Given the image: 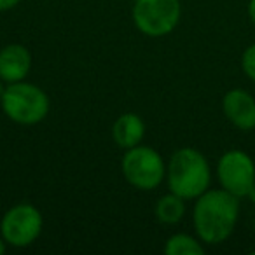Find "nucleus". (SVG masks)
<instances>
[{
  "instance_id": "nucleus-1",
  "label": "nucleus",
  "mask_w": 255,
  "mask_h": 255,
  "mask_svg": "<svg viewBox=\"0 0 255 255\" xmlns=\"http://www.w3.org/2000/svg\"><path fill=\"white\" fill-rule=\"evenodd\" d=\"M241 199L226 189H208L194 199L192 224L205 245H220L233 236L240 219Z\"/></svg>"
},
{
  "instance_id": "nucleus-2",
  "label": "nucleus",
  "mask_w": 255,
  "mask_h": 255,
  "mask_svg": "<svg viewBox=\"0 0 255 255\" xmlns=\"http://www.w3.org/2000/svg\"><path fill=\"white\" fill-rule=\"evenodd\" d=\"M166 182L170 191L185 201L199 198L212 184V168L206 156L192 147L175 150L166 164Z\"/></svg>"
},
{
  "instance_id": "nucleus-3",
  "label": "nucleus",
  "mask_w": 255,
  "mask_h": 255,
  "mask_svg": "<svg viewBox=\"0 0 255 255\" xmlns=\"http://www.w3.org/2000/svg\"><path fill=\"white\" fill-rule=\"evenodd\" d=\"M0 107L12 123L33 126V124L42 123L47 117L51 102L42 88L32 82L19 81L5 86Z\"/></svg>"
},
{
  "instance_id": "nucleus-4",
  "label": "nucleus",
  "mask_w": 255,
  "mask_h": 255,
  "mask_svg": "<svg viewBox=\"0 0 255 255\" xmlns=\"http://www.w3.org/2000/svg\"><path fill=\"white\" fill-rule=\"evenodd\" d=\"M123 177L138 191H154L166 178V163L156 149L149 145H136L124 150L121 161Z\"/></svg>"
},
{
  "instance_id": "nucleus-5",
  "label": "nucleus",
  "mask_w": 255,
  "mask_h": 255,
  "mask_svg": "<svg viewBox=\"0 0 255 255\" xmlns=\"http://www.w3.org/2000/svg\"><path fill=\"white\" fill-rule=\"evenodd\" d=\"M133 23L147 37H166L178 26L182 18L180 0H135Z\"/></svg>"
},
{
  "instance_id": "nucleus-6",
  "label": "nucleus",
  "mask_w": 255,
  "mask_h": 255,
  "mask_svg": "<svg viewBox=\"0 0 255 255\" xmlns=\"http://www.w3.org/2000/svg\"><path fill=\"white\" fill-rule=\"evenodd\" d=\"M44 227V217L32 203L11 206L0 220V234L7 247L25 248L39 240Z\"/></svg>"
},
{
  "instance_id": "nucleus-7",
  "label": "nucleus",
  "mask_w": 255,
  "mask_h": 255,
  "mask_svg": "<svg viewBox=\"0 0 255 255\" xmlns=\"http://www.w3.org/2000/svg\"><path fill=\"white\" fill-rule=\"evenodd\" d=\"M217 178L222 189L243 199L255 185V161L241 149L226 150L217 161Z\"/></svg>"
},
{
  "instance_id": "nucleus-8",
  "label": "nucleus",
  "mask_w": 255,
  "mask_h": 255,
  "mask_svg": "<svg viewBox=\"0 0 255 255\" xmlns=\"http://www.w3.org/2000/svg\"><path fill=\"white\" fill-rule=\"evenodd\" d=\"M222 112L226 119L241 131L255 129V98L245 89L234 88L224 95Z\"/></svg>"
},
{
  "instance_id": "nucleus-9",
  "label": "nucleus",
  "mask_w": 255,
  "mask_h": 255,
  "mask_svg": "<svg viewBox=\"0 0 255 255\" xmlns=\"http://www.w3.org/2000/svg\"><path fill=\"white\" fill-rule=\"evenodd\" d=\"M32 68V54L21 44H7L0 49V79L5 84L25 81Z\"/></svg>"
},
{
  "instance_id": "nucleus-10",
  "label": "nucleus",
  "mask_w": 255,
  "mask_h": 255,
  "mask_svg": "<svg viewBox=\"0 0 255 255\" xmlns=\"http://www.w3.org/2000/svg\"><path fill=\"white\" fill-rule=\"evenodd\" d=\"M145 136V123L135 112L121 114L112 124V138L123 150L140 145Z\"/></svg>"
},
{
  "instance_id": "nucleus-11",
  "label": "nucleus",
  "mask_w": 255,
  "mask_h": 255,
  "mask_svg": "<svg viewBox=\"0 0 255 255\" xmlns=\"http://www.w3.org/2000/svg\"><path fill=\"white\" fill-rule=\"evenodd\" d=\"M156 219L164 226H175L178 224L185 215V199L180 198L175 192L161 196L156 203Z\"/></svg>"
},
{
  "instance_id": "nucleus-12",
  "label": "nucleus",
  "mask_w": 255,
  "mask_h": 255,
  "mask_svg": "<svg viewBox=\"0 0 255 255\" xmlns=\"http://www.w3.org/2000/svg\"><path fill=\"white\" fill-rule=\"evenodd\" d=\"M163 250L166 255H203L205 254V243L198 236L177 233L168 238Z\"/></svg>"
},
{
  "instance_id": "nucleus-13",
  "label": "nucleus",
  "mask_w": 255,
  "mask_h": 255,
  "mask_svg": "<svg viewBox=\"0 0 255 255\" xmlns=\"http://www.w3.org/2000/svg\"><path fill=\"white\" fill-rule=\"evenodd\" d=\"M241 70L252 82H255V42L250 44L241 54Z\"/></svg>"
},
{
  "instance_id": "nucleus-14",
  "label": "nucleus",
  "mask_w": 255,
  "mask_h": 255,
  "mask_svg": "<svg viewBox=\"0 0 255 255\" xmlns=\"http://www.w3.org/2000/svg\"><path fill=\"white\" fill-rule=\"evenodd\" d=\"M19 2H21V0H0V12L11 11V9H14Z\"/></svg>"
},
{
  "instance_id": "nucleus-15",
  "label": "nucleus",
  "mask_w": 255,
  "mask_h": 255,
  "mask_svg": "<svg viewBox=\"0 0 255 255\" xmlns=\"http://www.w3.org/2000/svg\"><path fill=\"white\" fill-rule=\"evenodd\" d=\"M248 18H250V21L255 25V0H248Z\"/></svg>"
},
{
  "instance_id": "nucleus-16",
  "label": "nucleus",
  "mask_w": 255,
  "mask_h": 255,
  "mask_svg": "<svg viewBox=\"0 0 255 255\" xmlns=\"http://www.w3.org/2000/svg\"><path fill=\"white\" fill-rule=\"evenodd\" d=\"M5 250H7V243H5V240L2 238V234H0V255H4Z\"/></svg>"
},
{
  "instance_id": "nucleus-17",
  "label": "nucleus",
  "mask_w": 255,
  "mask_h": 255,
  "mask_svg": "<svg viewBox=\"0 0 255 255\" xmlns=\"http://www.w3.org/2000/svg\"><path fill=\"white\" fill-rule=\"evenodd\" d=\"M247 198L250 199V201H252V203H254V205H255V185H254V189H252V191L248 192V196H247Z\"/></svg>"
},
{
  "instance_id": "nucleus-18",
  "label": "nucleus",
  "mask_w": 255,
  "mask_h": 255,
  "mask_svg": "<svg viewBox=\"0 0 255 255\" xmlns=\"http://www.w3.org/2000/svg\"><path fill=\"white\" fill-rule=\"evenodd\" d=\"M5 82L2 81V79H0V100H2V96H4V91H5Z\"/></svg>"
}]
</instances>
